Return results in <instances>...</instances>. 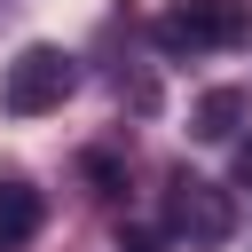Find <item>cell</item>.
<instances>
[{"mask_svg":"<svg viewBox=\"0 0 252 252\" xmlns=\"http://www.w3.org/2000/svg\"><path fill=\"white\" fill-rule=\"evenodd\" d=\"M165 228L189 236V244H228V236H236V197H228L220 181H205V173H173V189H165Z\"/></svg>","mask_w":252,"mask_h":252,"instance_id":"3957f363","label":"cell"},{"mask_svg":"<svg viewBox=\"0 0 252 252\" xmlns=\"http://www.w3.org/2000/svg\"><path fill=\"white\" fill-rule=\"evenodd\" d=\"M39 220H47L39 189H24V181H0V252L32 244V236H39Z\"/></svg>","mask_w":252,"mask_h":252,"instance_id":"5b68a950","label":"cell"},{"mask_svg":"<svg viewBox=\"0 0 252 252\" xmlns=\"http://www.w3.org/2000/svg\"><path fill=\"white\" fill-rule=\"evenodd\" d=\"M236 189H252V134L236 142Z\"/></svg>","mask_w":252,"mask_h":252,"instance_id":"8992f818","label":"cell"},{"mask_svg":"<svg viewBox=\"0 0 252 252\" xmlns=\"http://www.w3.org/2000/svg\"><path fill=\"white\" fill-rule=\"evenodd\" d=\"M244 118H252L244 87H213V94H197V110H189V134H205V142H228Z\"/></svg>","mask_w":252,"mask_h":252,"instance_id":"277c9868","label":"cell"},{"mask_svg":"<svg viewBox=\"0 0 252 252\" xmlns=\"http://www.w3.org/2000/svg\"><path fill=\"white\" fill-rule=\"evenodd\" d=\"M252 24V0H173L158 16V47L165 55H205V47H236Z\"/></svg>","mask_w":252,"mask_h":252,"instance_id":"6da1fadb","label":"cell"},{"mask_svg":"<svg viewBox=\"0 0 252 252\" xmlns=\"http://www.w3.org/2000/svg\"><path fill=\"white\" fill-rule=\"evenodd\" d=\"M71 87H79L71 55H63V47H47V39H32V47H24V55L0 71V110H16V118H39V110H55Z\"/></svg>","mask_w":252,"mask_h":252,"instance_id":"7a4b0ae2","label":"cell"}]
</instances>
